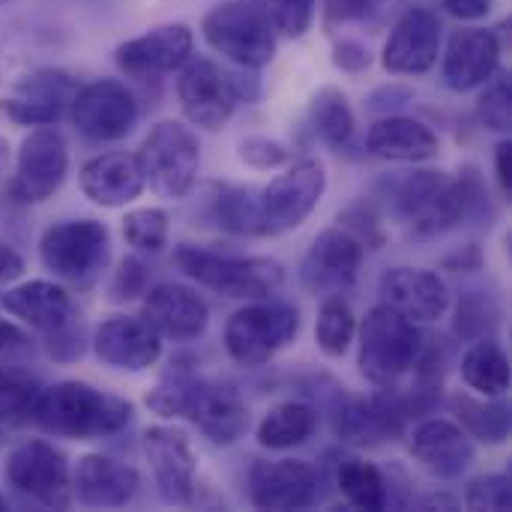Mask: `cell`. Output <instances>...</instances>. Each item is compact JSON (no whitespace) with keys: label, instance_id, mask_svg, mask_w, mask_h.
Segmentation results:
<instances>
[{"label":"cell","instance_id":"cell-1","mask_svg":"<svg viewBox=\"0 0 512 512\" xmlns=\"http://www.w3.org/2000/svg\"><path fill=\"white\" fill-rule=\"evenodd\" d=\"M162 417H186L213 444H234L249 429V408L237 387L210 381L192 369H171L147 396Z\"/></svg>","mask_w":512,"mask_h":512},{"label":"cell","instance_id":"cell-2","mask_svg":"<svg viewBox=\"0 0 512 512\" xmlns=\"http://www.w3.org/2000/svg\"><path fill=\"white\" fill-rule=\"evenodd\" d=\"M132 420V405L111 393H102L81 381H60L39 393L33 423L54 435L72 441H93L120 432Z\"/></svg>","mask_w":512,"mask_h":512},{"label":"cell","instance_id":"cell-3","mask_svg":"<svg viewBox=\"0 0 512 512\" xmlns=\"http://www.w3.org/2000/svg\"><path fill=\"white\" fill-rule=\"evenodd\" d=\"M174 264L201 288L231 300H264L285 282V270L270 258H234L192 243L174 249Z\"/></svg>","mask_w":512,"mask_h":512},{"label":"cell","instance_id":"cell-4","mask_svg":"<svg viewBox=\"0 0 512 512\" xmlns=\"http://www.w3.org/2000/svg\"><path fill=\"white\" fill-rule=\"evenodd\" d=\"M423 333L414 321L390 309L375 306L360 327V372L381 390L396 387L414 366H420Z\"/></svg>","mask_w":512,"mask_h":512},{"label":"cell","instance_id":"cell-5","mask_svg":"<svg viewBox=\"0 0 512 512\" xmlns=\"http://www.w3.org/2000/svg\"><path fill=\"white\" fill-rule=\"evenodd\" d=\"M135 159L150 192L168 201H180L192 192L198 180L201 147L189 126L177 120H162L150 129Z\"/></svg>","mask_w":512,"mask_h":512},{"label":"cell","instance_id":"cell-6","mask_svg":"<svg viewBox=\"0 0 512 512\" xmlns=\"http://www.w3.org/2000/svg\"><path fill=\"white\" fill-rule=\"evenodd\" d=\"M111 255L108 228L96 219H66L51 225L39 240L42 264L63 282L90 288Z\"/></svg>","mask_w":512,"mask_h":512},{"label":"cell","instance_id":"cell-7","mask_svg":"<svg viewBox=\"0 0 512 512\" xmlns=\"http://www.w3.org/2000/svg\"><path fill=\"white\" fill-rule=\"evenodd\" d=\"M300 333V315L288 303H252L231 315L225 327V348L234 363L258 369L270 363Z\"/></svg>","mask_w":512,"mask_h":512},{"label":"cell","instance_id":"cell-8","mask_svg":"<svg viewBox=\"0 0 512 512\" xmlns=\"http://www.w3.org/2000/svg\"><path fill=\"white\" fill-rule=\"evenodd\" d=\"M204 39L213 51L243 69L267 66L276 54V33L249 0H228L207 12Z\"/></svg>","mask_w":512,"mask_h":512},{"label":"cell","instance_id":"cell-9","mask_svg":"<svg viewBox=\"0 0 512 512\" xmlns=\"http://www.w3.org/2000/svg\"><path fill=\"white\" fill-rule=\"evenodd\" d=\"M6 483L24 501L45 510H66L72 504L69 465L60 450L45 441H24L6 459Z\"/></svg>","mask_w":512,"mask_h":512},{"label":"cell","instance_id":"cell-10","mask_svg":"<svg viewBox=\"0 0 512 512\" xmlns=\"http://www.w3.org/2000/svg\"><path fill=\"white\" fill-rule=\"evenodd\" d=\"M471 192L465 180L441 171H417L399 186V210L417 234H441L465 219Z\"/></svg>","mask_w":512,"mask_h":512},{"label":"cell","instance_id":"cell-11","mask_svg":"<svg viewBox=\"0 0 512 512\" xmlns=\"http://www.w3.org/2000/svg\"><path fill=\"white\" fill-rule=\"evenodd\" d=\"M177 99L183 114L201 129H222L234 114L240 93L234 75L207 57H189L180 66Z\"/></svg>","mask_w":512,"mask_h":512},{"label":"cell","instance_id":"cell-12","mask_svg":"<svg viewBox=\"0 0 512 512\" xmlns=\"http://www.w3.org/2000/svg\"><path fill=\"white\" fill-rule=\"evenodd\" d=\"M327 189V174L315 159H303L258 195L264 234H285L309 219Z\"/></svg>","mask_w":512,"mask_h":512},{"label":"cell","instance_id":"cell-13","mask_svg":"<svg viewBox=\"0 0 512 512\" xmlns=\"http://www.w3.org/2000/svg\"><path fill=\"white\" fill-rule=\"evenodd\" d=\"M360 264H363V243L345 228H327L309 246L300 264V279L306 291L315 297H339L348 288H354L360 276Z\"/></svg>","mask_w":512,"mask_h":512},{"label":"cell","instance_id":"cell-14","mask_svg":"<svg viewBox=\"0 0 512 512\" xmlns=\"http://www.w3.org/2000/svg\"><path fill=\"white\" fill-rule=\"evenodd\" d=\"M72 123L90 141H117L132 132L138 120V102L126 84L102 78L78 87L69 105Z\"/></svg>","mask_w":512,"mask_h":512},{"label":"cell","instance_id":"cell-15","mask_svg":"<svg viewBox=\"0 0 512 512\" xmlns=\"http://www.w3.org/2000/svg\"><path fill=\"white\" fill-rule=\"evenodd\" d=\"M408 408L390 393L348 396L333 420L336 435L351 447H381L405 432Z\"/></svg>","mask_w":512,"mask_h":512},{"label":"cell","instance_id":"cell-16","mask_svg":"<svg viewBox=\"0 0 512 512\" xmlns=\"http://www.w3.org/2000/svg\"><path fill=\"white\" fill-rule=\"evenodd\" d=\"M69 150L57 129L39 126L33 129L18 150L15 192L21 201H48L66 180Z\"/></svg>","mask_w":512,"mask_h":512},{"label":"cell","instance_id":"cell-17","mask_svg":"<svg viewBox=\"0 0 512 512\" xmlns=\"http://www.w3.org/2000/svg\"><path fill=\"white\" fill-rule=\"evenodd\" d=\"M249 498L258 510H306L318 498V471L300 459L255 462L249 471Z\"/></svg>","mask_w":512,"mask_h":512},{"label":"cell","instance_id":"cell-18","mask_svg":"<svg viewBox=\"0 0 512 512\" xmlns=\"http://www.w3.org/2000/svg\"><path fill=\"white\" fill-rule=\"evenodd\" d=\"M144 456L162 501L189 504L195 489V453L189 438L171 426H150L144 432Z\"/></svg>","mask_w":512,"mask_h":512},{"label":"cell","instance_id":"cell-19","mask_svg":"<svg viewBox=\"0 0 512 512\" xmlns=\"http://www.w3.org/2000/svg\"><path fill=\"white\" fill-rule=\"evenodd\" d=\"M93 354L111 369L144 372L162 357V336L144 318L114 315L96 327Z\"/></svg>","mask_w":512,"mask_h":512},{"label":"cell","instance_id":"cell-20","mask_svg":"<svg viewBox=\"0 0 512 512\" xmlns=\"http://www.w3.org/2000/svg\"><path fill=\"white\" fill-rule=\"evenodd\" d=\"M438 54H441V21L435 12L417 6L396 21L384 45L381 63L393 75H423L435 66Z\"/></svg>","mask_w":512,"mask_h":512},{"label":"cell","instance_id":"cell-21","mask_svg":"<svg viewBox=\"0 0 512 512\" xmlns=\"http://www.w3.org/2000/svg\"><path fill=\"white\" fill-rule=\"evenodd\" d=\"M192 54V30L186 24H159L117 48V66L132 78H159L180 69Z\"/></svg>","mask_w":512,"mask_h":512},{"label":"cell","instance_id":"cell-22","mask_svg":"<svg viewBox=\"0 0 512 512\" xmlns=\"http://www.w3.org/2000/svg\"><path fill=\"white\" fill-rule=\"evenodd\" d=\"M381 297L390 309L405 315L414 324L438 321L450 306V291L444 279L420 267H396L381 279Z\"/></svg>","mask_w":512,"mask_h":512},{"label":"cell","instance_id":"cell-23","mask_svg":"<svg viewBox=\"0 0 512 512\" xmlns=\"http://www.w3.org/2000/svg\"><path fill=\"white\" fill-rule=\"evenodd\" d=\"M141 318L171 342H192L207 330V303L186 285H156L147 300Z\"/></svg>","mask_w":512,"mask_h":512},{"label":"cell","instance_id":"cell-24","mask_svg":"<svg viewBox=\"0 0 512 512\" xmlns=\"http://www.w3.org/2000/svg\"><path fill=\"white\" fill-rule=\"evenodd\" d=\"M138 471L111 456H84L72 474V498L90 510H117L138 495Z\"/></svg>","mask_w":512,"mask_h":512},{"label":"cell","instance_id":"cell-25","mask_svg":"<svg viewBox=\"0 0 512 512\" xmlns=\"http://www.w3.org/2000/svg\"><path fill=\"white\" fill-rule=\"evenodd\" d=\"M3 309L18 318L21 324H27L30 330L42 333L45 339L75 327V306L72 297L54 285V282H24L12 291L3 294Z\"/></svg>","mask_w":512,"mask_h":512},{"label":"cell","instance_id":"cell-26","mask_svg":"<svg viewBox=\"0 0 512 512\" xmlns=\"http://www.w3.org/2000/svg\"><path fill=\"white\" fill-rule=\"evenodd\" d=\"M501 57V42L492 30L468 27L456 30L444 54V84L450 90L468 93L492 81Z\"/></svg>","mask_w":512,"mask_h":512},{"label":"cell","instance_id":"cell-27","mask_svg":"<svg viewBox=\"0 0 512 512\" xmlns=\"http://www.w3.org/2000/svg\"><path fill=\"white\" fill-rule=\"evenodd\" d=\"M411 453L426 471L438 477H459L474 462V444L468 432L450 420L420 423L411 438Z\"/></svg>","mask_w":512,"mask_h":512},{"label":"cell","instance_id":"cell-28","mask_svg":"<svg viewBox=\"0 0 512 512\" xmlns=\"http://www.w3.org/2000/svg\"><path fill=\"white\" fill-rule=\"evenodd\" d=\"M75 90V81L60 72H36L18 84V96L3 102V111L21 126H48L72 105Z\"/></svg>","mask_w":512,"mask_h":512},{"label":"cell","instance_id":"cell-29","mask_svg":"<svg viewBox=\"0 0 512 512\" xmlns=\"http://www.w3.org/2000/svg\"><path fill=\"white\" fill-rule=\"evenodd\" d=\"M144 189L138 159L129 153H102L81 168V192L99 207H126Z\"/></svg>","mask_w":512,"mask_h":512},{"label":"cell","instance_id":"cell-30","mask_svg":"<svg viewBox=\"0 0 512 512\" xmlns=\"http://www.w3.org/2000/svg\"><path fill=\"white\" fill-rule=\"evenodd\" d=\"M366 147L387 162H426L441 150L438 135L414 117H384L369 126Z\"/></svg>","mask_w":512,"mask_h":512},{"label":"cell","instance_id":"cell-31","mask_svg":"<svg viewBox=\"0 0 512 512\" xmlns=\"http://www.w3.org/2000/svg\"><path fill=\"white\" fill-rule=\"evenodd\" d=\"M462 378L483 399H498L510 390V357L498 342H474L462 357Z\"/></svg>","mask_w":512,"mask_h":512},{"label":"cell","instance_id":"cell-32","mask_svg":"<svg viewBox=\"0 0 512 512\" xmlns=\"http://www.w3.org/2000/svg\"><path fill=\"white\" fill-rule=\"evenodd\" d=\"M312 126L318 132V138L333 147V150H351L354 138H357V120L354 111L348 105V96L336 87H324L315 93L312 108H309Z\"/></svg>","mask_w":512,"mask_h":512},{"label":"cell","instance_id":"cell-33","mask_svg":"<svg viewBox=\"0 0 512 512\" xmlns=\"http://www.w3.org/2000/svg\"><path fill=\"white\" fill-rule=\"evenodd\" d=\"M318 417L303 402H282L276 405L258 426V444L264 450H291L306 444L315 435Z\"/></svg>","mask_w":512,"mask_h":512},{"label":"cell","instance_id":"cell-34","mask_svg":"<svg viewBox=\"0 0 512 512\" xmlns=\"http://www.w3.org/2000/svg\"><path fill=\"white\" fill-rule=\"evenodd\" d=\"M339 492L345 495V501L357 510L381 512L390 504V489L384 474L360 459H348L339 468Z\"/></svg>","mask_w":512,"mask_h":512},{"label":"cell","instance_id":"cell-35","mask_svg":"<svg viewBox=\"0 0 512 512\" xmlns=\"http://www.w3.org/2000/svg\"><path fill=\"white\" fill-rule=\"evenodd\" d=\"M453 411H456L459 423L480 441L504 444L510 438V408L501 402H483V399H471L465 393H456Z\"/></svg>","mask_w":512,"mask_h":512},{"label":"cell","instance_id":"cell-36","mask_svg":"<svg viewBox=\"0 0 512 512\" xmlns=\"http://www.w3.org/2000/svg\"><path fill=\"white\" fill-rule=\"evenodd\" d=\"M39 393L42 387L30 372L0 363V426H21L33 420Z\"/></svg>","mask_w":512,"mask_h":512},{"label":"cell","instance_id":"cell-37","mask_svg":"<svg viewBox=\"0 0 512 512\" xmlns=\"http://www.w3.org/2000/svg\"><path fill=\"white\" fill-rule=\"evenodd\" d=\"M216 222L231 234H264L258 195L246 186H225L216 195Z\"/></svg>","mask_w":512,"mask_h":512},{"label":"cell","instance_id":"cell-38","mask_svg":"<svg viewBox=\"0 0 512 512\" xmlns=\"http://www.w3.org/2000/svg\"><path fill=\"white\" fill-rule=\"evenodd\" d=\"M354 333H357V318H354L351 306H348L342 297H327V300L321 303L318 324H315L318 348H321L327 357H342V354L351 348Z\"/></svg>","mask_w":512,"mask_h":512},{"label":"cell","instance_id":"cell-39","mask_svg":"<svg viewBox=\"0 0 512 512\" xmlns=\"http://www.w3.org/2000/svg\"><path fill=\"white\" fill-rule=\"evenodd\" d=\"M261 18L270 24L273 33L279 36H303L312 24V15H315V6L312 0H249Z\"/></svg>","mask_w":512,"mask_h":512},{"label":"cell","instance_id":"cell-40","mask_svg":"<svg viewBox=\"0 0 512 512\" xmlns=\"http://www.w3.org/2000/svg\"><path fill=\"white\" fill-rule=\"evenodd\" d=\"M123 237L138 252H159L168 243V216L156 207L129 210L123 219Z\"/></svg>","mask_w":512,"mask_h":512},{"label":"cell","instance_id":"cell-41","mask_svg":"<svg viewBox=\"0 0 512 512\" xmlns=\"http://www.w3.org/2000/svg\"><path fill=\"white\" fill-rule=\"evenodd\" d=\"M468 510H492L507 512L512 510V483L507 474H489L471 483L468 498H465Z\"/></svg>","mask_w":512,"mask_h":512},{"label":"cell","instance_id":"cell-42","mask_svg":"<svg viewBox=\"0 0 512 512\" xmlns=\"http://www.w3.org/2000/svg\"><path fill=\"white\" fill-rule=\"evenodd\" d=\"M477 111H480V120H483V126H486V129H492V132H510V126H512L510 81H504V78L492 81V84H489V90L480 96Z\"/></svg>","mask_w":512,"mask_h":512},{"label":"cell","instance_id":"cell-43","mask_svg":"<svg viewBox=\"0 0 512 512\" xmlns=\"http://www.w3.org/2000/svg\"><path fill=\"white\" fill-rule=\"evenodd\" d=\"M240 159L252 168H276L282 162H288V150L279 144V141H270V138H246L240 144Z\"/></svg>","mask_w":512,"mask_h":512},{"label":"cell","instance_id":"cell-44","mask_svg":"<svg viewBox=\"0 0 512 512\" xmlns=\"http://www.w3.org/2000/svg\"><path fill=\"white\" fill-rule=\"evenodd\" d=\"M381 6V0H327L324 12H327V27L345 24V21H360L366 15H372Z\"/></svg>","mask_w":512,"mask_h":512},{"label":"cell","instance_id":"cell-45","mask_svg":"<svg viewBox=\"0 0 512 512\" xmlns=\"http://www.w3.org/2000/svg\"><path fill=\"white\" fill-rule=\"evenodd\" d=\"M144 282H147V270H144V264H141V261H135V258H126V261L120 264V270H117L114 297H117V300H129V297L141 294Z\"/></svg>","mask_w":512,"mask_h":512},{"label":"cell","instance_id":"cell-46","mask_svg":"<svg viewBox=\"0 0 512 512\" xmlns=\"http://www.w3.org/2000/svg\"><path fill=\"white\" fill-rule=\"evenodd\" d=\"M30 348V339L24 330H18L15 324L9 321H0V360H9V357H18V354H27Z\"/></svg>","mask_w":512,"mask_h":512},{"label":"cell","instance_id":"cell-47","mask_svg":"<svg viewBox=\"0 0 512 512\" xmlns=\"http://www.w3.org/2000/svg\"><path fill=\"white\" fill-rule=\"evenodd\" d=\"M333 63H336L339 69L360 72V69H366V66L372 63V57H369V51H366L360 42H342V45L336 48V57H333Z\"/></svg>","mask_w":512,"mask_h":512},{"label":"cell","instance_id":"cell-48","mask_svg":"<svg viewBox=\"0 0 512 512\" xmlns=\"http://www.w3.org/2000/svg\"><path fill=\"white\" fill-rule=\"evenodd\" d=\"M444 3V9L450 12V15H456V18H462V21H480V18H486L489 12H492V6H495V0H441Z\"/></svg>","mask_w":512,"mask_h":512},{"label":"cell","instance_id":"cell-49","mask_svg":"<svg viewBox=\"0 0 512 512\" xmlns=\"http://www.w3.org/2000/svg\"><path fill=\"white\" fill-rule=\"evenodd\" d=\"M495 174H498V183L501 189L512 195V144L510 141H501L498 150H495Z\"/></svg>","mask_w":512,"mask_h":512},{"label":"cell","instance_id":"cell-50","mask_svg":"<svg viewBox=\"0 0 512 512\" xmlns=\"http://www.w3.org/2000/svg\"><path fill=\"white\" fill-rule=\"evenodd\" d=\"M21 270H24V261H21V255H18L12 246L0 243V285H9V282H15V279L21 276Z\"/></svg>","mask_w":512,"mask_h":512},{"label":"cell","instance_id":"cell-51","mask_svg":"<svg viewBox=\"0 0 512 512\" xmlns=\"http://www.w3.org/2000/svg\"><path fill=\"white\" fill-rule=\"evenodd\" d=\"M6 159H9V144L0 138V171H3V165H6Z\"/></svg>","mask_w":512,"mask_h":512},{"label":"cell","instance_id":"cell-52","mask_svg":"<svg viewBox=\"0 0 512 512\" xmlns=\"http://www.w3.org/2000/svg\"><path fill=\"white\" fill-rule=\"evenodd\" d=\"M6 510V498H3V495H0V512Z\"/></svg>","mask_w":512,"mask_h":512}]
</instances>
